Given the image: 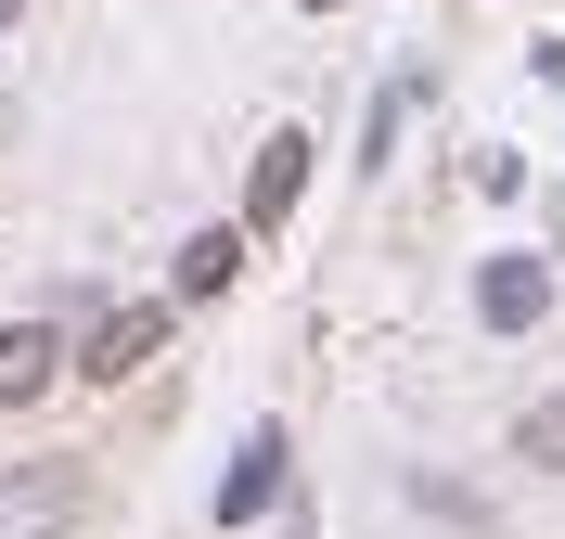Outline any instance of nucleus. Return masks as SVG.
<instances>
[{
  "mask_svg": "<svg viewBox=\"0 0 565 539\" xmlns=\"http://www.w3.org/2000/svg\"><path fill=\"white\" fill-rule=\"evenodd\" d=\"M77 514V463H26V475H0V539H52Z\"/></svg>",
  "mask_w": 565,
  "mask_h": 539,
  "instance_id": "obj_1",
  "label": "nucleus"
},
{
  "mask_svg": "<svg viewBox=\"0 0 565 539\" xmlns=\"http://www.w3.org/2000/svg\"><path fill=\"white\" fill-rule=\"evenodd\" d=\"M52 386H65V334H52V322H13V334H0V411H39Z\"/></svg>",
  "mask_w": 565,
  "mask_h": 539,
  "instance_id": "obj_2",
  "label": "nucleus"
},
{
  "mask_svg": "<svg viewBox=\"0 0 565 539\" xmlns=\"http://www.w3.org/2000/svg\"><path fill=\"white\" fill-rule=\"evenodd\" d=\"M154 347H168V309H116V322H90L77 373H90V386H129V373H141Z\"/></svg>",
  "mask_w": 565,
  "mask_h": 539,
  "instance_id": "obj_3",
  "label": "nucleus"
},
{
  "mask_svg": "<svg viewBox=\"0 0 565 539\" xmlns=\"http://www.w3.org/2000/svg\"><path fill=\"white\" fill-rule=\"evenodd\" d=\"M476 309H489V334H527L540 309H553V270H540V257H489V283H476Z\"/></svg>",
  "mask_w": 565,
  "mask_h": 539,
  "instance_id": "obj_4",
  "label": "nucleus"
},
{
  "mask_svg": "<svg viewBox=\"0 0 565 539\" xmlns=\"http://www.w3.org/2000/svg\"><path fill=\"white\" fill-rule=\"evenodd\" d=\"M296 193H309V142L282 129V142L257 154V180H245V231H282V218H296Z\"/></svg>",
  "mask_w": 565,
  "mask_h": 539,
  "instance_id": "obj_5",
  "label": "nucleus"
},
{
  "mask_svg": "<svg viewBox=\"0 0 565 539\" xmlns=\"http://www.w3.org/2000/svg\"><path fill=\"white\" fill-rule=\"evenodd\" d=\"M270 488H282V424H257L245 463H232V488H218V527H257V514H270Z\"/></svg>",
  "mask_w": 565,
  "mask_h": 539,
  "instance_id": "obj_6",
  "label": "nucleus"
},
{
  "mask_svg": "<svg viewBox=\"0 0 565 539\" xmlns=\"http://www.w3.org/2000/svg\"><path fill=\"white\" fill-rule=\"evenodd\" d=\"M245 245L257 231H193V245H180V295H218L232 270H245Z\"/></svg>",
  "mask_w": 565,
  "mask_h": 539,
  "instance_id": "obj_7",
  "label": "nucleus"
},
{
  "mask_svg": "<svg viewBox=\"0 0 565 539\" xmlns=\"http://www.w3.org/2000/svg\"><path fill=\"white\" fill-rule=\"evenodd\" d=\"M514 450H527V463H565V398H540L527 424H514Z\"/></svg>",
  "mask_w": 565,
  "mask_h": 539,
  "instance_id": "obj_8",
  "label": "nucleus"
},
{
  "mask_svg": "<svg viewBox=\"0 0 565 539\" xmlns=\"http://www.w3.org/2000/svg\"><path fill=\"white\" fill-rule=\"evenodd\" d=\"M0 26H13V0H0Z\"/></svg>",
  "mask_w": 565,
  "mask_h": 539,
  "instance_id": "obj_9",
  "label": "nucleus"
},
{
  "mask_svg": "<svg viewBox=\"0 0 565 539\" xmlns=\"http://www.w3.org/2000/svg\"><path fill=\"white\" fill-rule=\"evenodd\" d=\"M309 13H334V0H309Z\"/></svg>",
  "mask_w": 565,
  "mask_h": 539,
  "instance_id": "obj_10",
  "label": "nucleus"
}]
</instances>
